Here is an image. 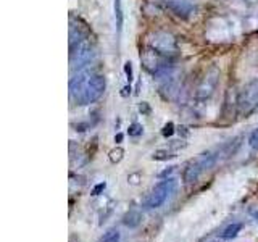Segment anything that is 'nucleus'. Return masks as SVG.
Masks as SVG:
<instances>
[{"label":"nucleus","instance_id":"obj_1","mask_svg":"<svg viewBox=\"0 0 258 242\" xmlns=\"http://www.w3.org/2000/svg\"><path fill=\"white\" fill-rule=\"evenodd\" d=\"M107 81L92 71H81L70 79V99L78 105H91L103 95Z\"/></svg>","mask_w":258,"mask_h":242},{"label":"nucleus","instance_id":"obj_2","mask_svg":"<svg viewBox=\"0 0 258 242\" xmlns=\"http://www.w3.org/2000/svg\"><path fill=\"white\" fill-rule=\"evenodd\" d=\"M147 45L152 50L166 56V58L174 56L177 53V40L171 32H168V31H155V32H152V34H149Z\"/></svg>","mask_w":258,"mask_h":242},{"label":"nucleus","instance_id":"obj_3","mask_svg":"<svg viewBox=\"0 0 258 242\" xmlns=\"http://www.w3.org/2000/svg\"><path fill=\"white\" fill-rule=\"evenodd\" d=\"M239 115L247 116L258 108V79H252L237 95Z\"/></svg>","mask_w":258,"mask_h":242},{"label":"nucleus","instance_id":"obj_4","mask_svg":"<svg viewBox=\"0 0 258 242\" xmlns=\"http://www.w3.org/2000/svg\"><path fill=\"white\" fill-rule=\"evenodd\" d=\"M94 55H95L94 47L91 42H89V39H86L84 42H81L75 47H71L70 48V70H71V73L87 67V65L92 62Z\"/></svg>","mask_w":258,"mask_h":242},{"label":"nucleus","instance_id":"obj_5","mask_svg":"<svg viewBox=\"0 0 258 242\" xmlns=\"http://www.w3.org/2000/svg\"><path fill=\"white\" fill-rule=\"evenodd\" d=\"M174 189V179H165L160 184H157L153 191L149 194V197L144 202V208L145 210H153L158 208L165 204V200L169 197V194Z\"/></svg>","mask_w":258,"mask_h":242},{"label":"nucleus","instance_id":"obj_6","mask_svg":"<svg viewBox=\"0 0 258 242\" xmlns=\"http://www.w3.org/2000/svg\"><path fill=\"white\" fill-rule=\"evenodd\" d=\"M218 79H220V70L216 67H212L207 73L204 79H202L200 86L197 87V99L200 100H207L213 95V92L216 91L218 86Z\"/></svg>","mask_w":258,"mask_h":242},{"label":"nucleus","instance_id":"obj_7","mask_svg":"<svg viewBox=\"0 0 258 242\" xmlns=\"http://www.w3.org/2000/svg\"><path fill=\"white\" fill-rule=\"evenodd\" d=\"M166 56L160 55L158 52L152 50V48L149 47L147 52L141 53V62H142V67L147 70L149 73H152V75H160L161 71L166 70Z\"/></svg>","mask_w":258,"mask_h":242},{"label":"nucleus","instance_id":"obj_8","mask_svg":"<svg viewBox=\"0 0 258 242\" xmlns=\"http://www.w3.org/2000/svg\"><path fill=\"white\" fill-rule=\"evenodd\" d=\"M166 8L177 18L187 20L194 13V7L189 0H166Z\"/></svg>","mask_w":258,"mask_h":242},{"label":"nucleus","instance_id":"obj_9","mask_svg":"<svg viewBox=\"0 0 258 242\" xmlns=\"http://www.w3.org/2000/svg\"><path fill=\"white\" fill-rule=\"evenodd\" d=\"M204 171H205V168L202 166L199 158H196V160L189 161L187 166H185L184 173H182V179H184L185 184H194V183H197V179Z\"/></svg>","mask_w":258,"mask_h":242},{"label":"nucleus","instance_id":"obj_10","mask_svg":"<svg viewBox=\"0 0 258 242\" xmlns=\"http://www.w3.org/2000/svg\"><path fill=\"white\" fill-rule=\"evenodd\" d=\"M86 39H87L86 31H83L81 26H76V24L71 21V24H70V48L81 44V42H84Z\"/></svg>","mask_w":258,"mask_h":242},{"label":"nucleus","instance_id":"obj_11","mask_svg":"<svg viewBox=\"0 0 258 242\" xmlns=\"http://www.w3.org/2000/svg\"><path fill=\"white\" fill-rule=\"evenodd\" d=\"M142 221V215L137 210H129V212L123 216V224L127 228H137Z\"/></svg>","mask_w":258,"mask_h":242},{"label":"nucleus","instance_id":"obj_12","mask_svg":"<svg viewBox=\"0 0 258 242\" xmlns=\"http://www.w3.org/2000/svg\"><path fill=\"white\" fill-rule=\"evenodd\" d=\"M240 229H242V223H232V224H229L228 228L223 231L221 237L223 239H234L240 232Z\"/></svg>","mask_w":258,"mask_h":242},{"label":"nucleus","instance_id":"obj_13","mask_svg":"<svg viewBox=\"0 0 258 242\" xmlns=\"http://www.w3.org/2000/svg\"><path fill=\"white\" fill-rule=\"evenodd\" d=\"M115 18H116V28L118 31L121 32V29H123V5H121V0H115Z\"/></svg>","mask_w":258,"mask_h":242},{"label":"nucleus","instance_id":"obj_14","mask_svg":"<svg viewBox=\"0 0 258 242\" xmlns=\"http://www.w3.org/2000/svg\"><path fill=\"white\" fill-rule=\"evenodd\" d=\"M119 239H121V236H119V231L118 229H108L102 236L100 242H119Z\"/></svg>","mask_w":258,"mask_h":242},{"label":"nucleus","instance_id":"obj_15","mask_svg":"<svg viewBox=\"0 0 258 242\" xmlns=\"http://www.w3.org/2000/svg\"><path fill=\"white\" fill-rule=\"evenodd\" d=\"M174 155L171 152H168V150H157V152H153V155H152V160H157V161H165V160H169V158H173Z\"/></svg>","mask_w":258,"mask_h":242},{"label":"nucleus","instance_id":"obj_16","mask_svg":"<svg viewBox=\"0 0 258 242\" xmlns=\"http://www.w3.org/2000/svg\"><path fill=\"white\" fill-rule=\"evenodd\" d=\"M123 155H124V150L123 149H113L110 152V160L113 161V163H118V161L123 160Z\"/></svg>","mask_w":258,"mask_h":242},{"label":"nucleus","instance_id":"obj_17","mask_svg":"<svg viewBox=\"0 0 258 242\" xmlns=\"http://www.w3.org/2000/svg\"><path fill=\"white\" fill-rule=\"evenodd\" d=\"M142 131H144L142 125H139V123H133L131 126H129V129H127V134L136 137V136H141V134H142Z\"/></svg>","mask_w":258,"mask_h":242},{"label":"nucleus","instance_id":"obj_18","mask_svg":"<svg viewBox=\"0 0 258 242\" xmlns=\"http://www.w3.org/2000/svg\"><path fill=\"white\" fill-rule=\"evenodd\" d=\"M248 145L253 150H258V128L255 129L252 134H250V137H248Z\"/></svg>","mask_w":258,"mask_h":242},{"label":"nucleus","instance_id":"obj_19","mask_svg":"<svg viewBox=\"0 0 258 242\" xmlns=\"http://www.w3.org/2000/svg\"><path fill=\"white\" fill-rule=\"evenodd\" d=\"M161 134H163L165 137H169V136H173L174 134V125L169 121V123H166L163 126V129H161Z\"/></svg>","mask_w":258,"mask_h":242},{"label":"nucleus","instance_id":"obj_20","mask_svg":"<svg viewBox=\"0 0 258 242\" xmlns=\"http://www.w3.org/2000/svg\"><path fill=\"white\" fill-rule=\"evenodd\" d=\"M124 73H126V76H127V81L131 83V81L134 79L133 78V65H131V62H126L124 63Z\"/></svg>","mask_w":258,"mask_h":242},{"label":"nucleus","instance_id":"obj_21","mask_svg":"<svg viewBox=\"0 0 258 242\" xmlns=\"http://www.w3.org/2000/svg\"><path fill=\"white\" fill-rule=\"evenodd\" d=\"M105 188H107V184H105V183H99V184H97L95 188L92 189V196H99L100 192L105 191Z\"/></svg>","mask_w":258,"mask_h":242},{"label":"nucleus","instance_id":"obj_22","mask_svg":"<svg viewBox=\"0 0 258 242\" xmlns=\"http://www.w3.org/2000/svg\"><path fill=\"white\" fill-rule=\"evenodd\" d=\"M139 111H141V113H144V115H147V113H150L149 103H147V102H141V105H139Z\"/></svg>","mask_w":258,"mask_h":242},{"label":"nucleus","instance_id":"obj_23","mask_svg":"<svg viewBox=\"0 0 258 242\" xmlns=\"http://www.w3.org/2000/svg\"><path fill=\"white\" fill-rule=\"evenodd\" d=\"M129 94H131V86L127 84V86L123 87V91H121V95H123V97H127Z\"/></svg>","mask_w":258,"mask_h":242},{"label":"nucleus","instance_id":"obj_24","mask_svg":"<svg viewBox=\"0 0 258 242\" xmlns=\"http://www.w3.org/2000/svg\"><path fill=\"white\" fill-rule=\"evenodd\" d=\"M123 139H124V136L121 134V133H118V134L115 136V142H116V144H121V142H123Z\"/></svg>","mask_w":258,"mask_h":242},{"label":"nucleus","instance_id":"obj_25","mask_svg":"<svg viewBox=\"0 0 258 242\" xmlns=\"http://www.w3.org/2000/svg\"><path fill=\"white\" fill-rule=\"evenodd\" d=\"M253 216H255V218H258V212H253Z\"/></svg>","mask_w":258,"mask_h":242}]
</instances>
